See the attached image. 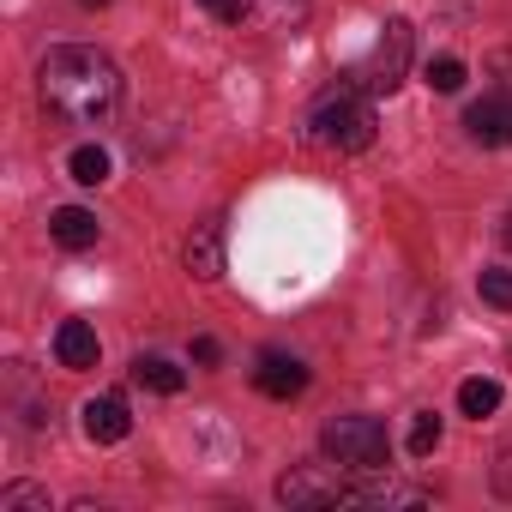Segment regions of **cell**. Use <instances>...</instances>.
Listing matches in <instances>:
<instances>
[{
    "mask_svg": "<svg viewBox=\"0 0 512 512\" xmlns=\"http://www.w3.org/2000/svg\"><path fill=\"white\" fill-rule=\"evenodd\" d=\"M37 91H43V109L67 127H91V121H109L115 103H121V73L103 49H85V43H61L43 55L37 67Z\"/></svg>",
    "mask_w": 512,
    "mask_h": 512,
    "instance_id": "obj_1",
    "label": "cell"
},
{
    "mask_svg": "<svg viewBox=\"0 0 512 512\" xmlns=\"http://www.w3.org/2000/svg\"><path fill=\"white\" fill-rule=\"evenodd\" d=\"M314 139L326 151H368L374 145V97L356 91V85H338L320 109H314Z\"/></svg>",
    "mask_w": 512,
    "mask_h": 512,
    "instance_id": "obj_2",
    "label": "cell"
},
{
    "mask_svg": "<svg viewBox=\"0 0 512 512\" xmlns=\"http://www.w3.org/2000/svg\"><path fill=\"white\" fill-rule=\"evenodd\" d=\"M320 440H326V458L356 470V476H380L386 458H392V440H386L380 416H332Z\"/></svg>",
    "mask_w": 512,
    "mask_h": 512,
    "instance_id": "obj_3",
    "label": "cell"
},
{
    "mask_svg": "<svg viewBox=\"0 0 512 512\" xmlns=\"http://www.w3.org/2000/svg\"><path fill=\"white\" fill-rule=\"evenodd\" d=\"M404 67H410V19H386V25H380V43H374L368 61L350 73V85L368 91V97H386V91H398Z\"/></svg>",
    "mask_w": 512,
    "mask_h": 512,
    "instance_id": "obj_4",
    "label": "cell"
},
{
    "mask_svg": "<svg viewBox=\"0 0 512 512\" xmlns=\"http://www.w3.org/2000/svg\"><path fill=\"white\" fill-rule=\"evenodd\" d=\"M278 500L284 506H338V500H350L344 464H290L278 476Z\"/></svg>",
    "mask_w": 512,
    "mask_h": 512,
    "instance_id": "obj_5",
    "label": "cell"
},
{
    "mask_svg": "<svg viewBox=\"0 0 512 512\" xmlns=\"http://www.w3.org/2000/svg\"><path fill=\"white\" fill-rule=\"evenodd\" d=\"M308 25V0H241V31L296 37Z\"/></svg>",
    "mask_w": 512,
    "mask_h": 512,
    "instance_id": "obj_6",
    "label": "cell"
},
{
    "mask_svg": "<svg viewBox=\"0 0 512 512\" xmlns=\"http://www.w3.org/2000/svg\"><path fill=\"white\" fill-rule=\"evenodd\" d=\"M253 386H260L266 398H278V404H290V398L308 392V368L296 356H284V350H266L260 362H253Z\"/></svg>",
    "mask_w": 512,
    "mask_h": 512,
    "instance_id": "obj_7",
    "label": "cell"
},
{
    "mask_svg": "<svg viewBox=\"0 0 512 512\" xmlns=\"http://www.w3.org/2000/svg\"><path fill=\"white\" fill-rule=\"evenodd\" d=\"M79 416H85V440H97V446H115V440L133 434V416H127V398H121V392L91 398Z\"/></svg>",
    "mask_w": 512,
    "mask_h": 512,
    "instance_id": "obj_8",
    "label": "cell"
},
{
    "mask_svg": "<svg viewBox=\"0 0 512 512\" xmlns=\"http://www.w3.org/2000/svg\"><path fill=\"white\" fill-rule=\"evenodd\" d=\"M464 133L476 145H512V97H482L464 109Z\"/></svg>",
    "mask_w": 512,
    "mask_h": 512,
    "instance_id": "obj_9",
    "label": "cell"
},
{
    "mask_svg": "<svg viewBox=\"0 0 512 512\" xmlns=\"http://www.w3.org/2000/svg\"><path fill=\"white\" fill-rule=\"evenodd\" d=\"M181 260H187V272L193 278H223V223H199L193 235H187V247H181Z\"/></svg>",
    "mask_w": 512,
    "mask_h": 512,
    "instance_id": "obj_10",
    "label": "cell"
},
{
    "mask_svg": "<svg viewBox=\"0 0 512 512\" xmlns=\"http://www.w3.org/2000/svg\"><path fill=\"white\" fill-rule=\"evenodd\" d=\"M55 362L73 368V374L97 368V332H91L85 320H61V332H55Z\"/></svg>",
    "mask_w": 512,
    "mask_h": 512,
    "instance_id": "obj_11",
    "label": "cell"
},
{
    "mask_svg": "<svg viewBox=\"0 0 512 512\" xmlns=\"http://www.w3.org/2000/svg\"><path fill=\"white\" fill-rule=\"evenodd\" d=\"M49 235H55L61 247H73V253H79V247H97L103 223H97V217H91L85 205H61V211L49 217Z\"/></svg>",
    "mask_w": 512,
    "mask_h": 512,
    "instance_id": "obj_12",
    "label": "cell"
},
{
    "mask_svg": "<svg viewBox=\"0 0 512 512\" xmlns=\"http://www.w3.org/2000/svg\"><path fill=\"white\" fill-rule=\"evenodd\" d=\"M133 380H139L145 392H163V398H175V392L187 386V374H181L169 356H139V362H133Z\"/></svg>",
    "mask_w": 512,
    "mask_h": 512,
    "instance_id": "obj_13",
    "label": "cell"
},
{
    "mask_svg": "<svg viewBox=\"0 0 512 512\" xmlns=\"http://www.w3.org/2000/svg\"><path fill=\"white\" fill-rule=\"evenodd\" d=\"M67 169H73L79 187H103V181H109V151H103V145H79V151L67 157Z\"/></svg>",
    "mask_w": 512,
    "mask_h": 512,
    "instance_id": "obj_14",
    "label": "cell"
},
{
    "mask_svg": "<svg viewBox=\"0 0 512 512\" xmlns=\"http://www.w3.org/2000/svg\"><path fill=\"white\" fill-rule=\"evenodd\" d=\"M458 410H464V416H476V422H482V416H494V410H500V386H494V380H482V374H476V380H464V386H458Z\"/></svg>",
    "mask_w": 512,
    "mask_h": 512,
    "instance_id": "obj_15",
    "label": "cell"
},
{
    "mask_svg": "<svg viewBox=\"0 0 512 512\" xmlns=\"http://www.w3.org/2000/svg\"><path fill=\"white\" fill-rule=\"evenodd\" d=\"M0 512H49V494L37 482H13V488H0Z\"/></svg>",
    "mask_w": 512,
    "mask_h": 512,
    "instance_id": "obj_16",
    "label": "cell"
},
{
    "mask_svg": "<svg viewBox=\"0 0 512 512\" xmlns=\"http://www.w3.org/2000/svg\"><path fill=\"white\" fill-rule=\"evenodd\" d=\"M404 446H410V458H428V452L440 446V416H434V410H416V422H410V440H404Z\"/></svg>",
    "mask_w": 512,
    "mask_h": 512,
    "instance_id": "obj_17",
    "label": "cell"
},
{
    "mask_svg": "<svg viewBox=\"0 0 512 512\" xmlns=\"http://www.w3.org/2000/svg\"><path fill=\"white\" fill-rule=\"evenodd\" d=\"M476 290H482L488 308H506V314H512V272H482Z\"/></svg>",
    "mask_w": 512,
    "mask_h": 512,
    "instance_id": "obj_18",
    "label": "cell"
},
{
    "mask_svg": "<svg viewBox=\"0 0 512 512\" xmlns=\"http://www.w3.org/2000/svg\"><path fill=\"white\" fill-rule=\"evenodd\" d=\"M428 85L434 91H464V61H452V55L428 61Z\"/></svg>",
    "mask_w": 512,
    "mask_h": 512,
    "instance_id": "obj_19",
    "label": "cell"
},
{
    "mask_svg": "<svg viewBox=\"0 0 512 512\" xmlns=\"http://www.w3.org/2000/svg\"><path fill=\"white\" fill-rule=\"evenodd\" d=\"M217 356H223V350H217V338H193V362H205V368H211Z\"/></svg>",
    "mask_w": 512,
    "mask_h": 512,
    "instance_id": "obj_20",
    "label": "cell"
},
{
    "mask_svg": "<svg viewBox=\"0 0 512 512\" xmlns=\"http://www.w3.org/2000/svg\"><path fill=\"white\" fill-rule=\"evenodd\" d=\"M494 482H500V488H506V494H512V446H506V464H500V470H494Z\"/></svg>",
    "mask_w": 512,
    "mask_h": 512,
    "instance_id": "obj_21",
    "label": "cell"
},
{
    "mask_svg": "<svg viewBox=\"0 0 512 512\" xmlns=\"http://www.w3.org/2000/svg\"><path fill=\"white\" fill-rule=\"evenodd\" d=\"M199 7H211L217 19H229V7H235V0H199Z\"/></svg>",
    "mask_w": 512,
    "mask_h": 512,
    "instance_id": "obj_22",
    "label": "cell"
},
{
    "mask_svg": "<svg viewBox=\"0 0 512 512\" xmlns=\"http://www.w3.org/2000/svg\"><path fill=\"white\" fill-rule=\"evenodd\" d=\"M488 67H500V73H512V55H494V61H488Z\"/></svg>",
    "mask_w": 512,
    "mask_h": 512,
    "instance_id": "obj_23",
    "label": "cell"
},
{
    "mask_svg": "<svg viewBox=\"0 0 512 512\" xmlns=\"http://www.w3.org/2000/svg\"><path fill=\"white\" fill-rule=\"evenodd\" d=\"M85 7H109V0H85Z\"/></svg>",
    "mask_w": 512,
    "mask_h": 512,
    "instance_id": "obj_24",
    "label": "cell"
},
{
    "mask_svg": "<svg viewBox=\"0 0 512 512\" xmlns=\"http://www.w3.org/2000/svg\"><path fill=\"white\" fill-rule=\"evenodd\" d=\"M506 241H512V217H506Z\"/></svg>",
    "mask_w": 512,
    "mask_h": 512,
    "instance_id": "obj_25",
    "label": "cell"
}]
</instances>
